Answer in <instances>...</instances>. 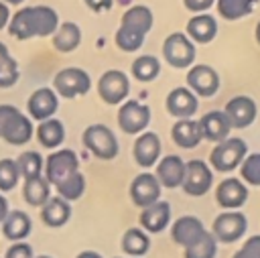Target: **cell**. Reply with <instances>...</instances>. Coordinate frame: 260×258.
Masks as SVG:
<instances>
[{"instance_id": "6da1fadb", "label": "cell", "mask_w": 260, "mask_h": 258, "mask_svg": "<svg viewBox=\"0 0 260 258\" xmlns=\"http://www.w3.org/2000/svg\"><path fill=\"white\" fill-rule=\"evenodd\" d=\"M59 24L61 20L55 8L37 4L16 10L8 20V33L16 41H28L35 37H53Z\"/></svg>"}, {"instance_id": "7a4b0ae2", "label": "cell", "mask_w": 260, "mask_h": 258, "mask_svg": "<svg viewBox=\"0 0 260 258\" xmlns=\"http://www.w3.org/2000/svg\"><path fill=\"white\" fill-rule=\"evenodd\" d=\"M35 134L32 120L24 116L16 106L0 104V138L12 146L26 144Z\"/></svg>"}, {"instance_id": "3957f363", "label": "cell", "mask_w": 260, "mask_h": 258, "mask_svg": "<svg viewBox=\"0 0 260 258\" xmlns=\"http://www.w3.org/2000/svg\"><path fill=\"white\" fill-rule=\"evenodd\" d=\"M83 146L100 160H112L120 152V144L116 134L106 124H91L81 134Z\"/></svg>"}, {"instance_id": "277c9868", "label": "cell", "mask_w": 260, "mask_h": 258, "mask_svg": "<svg viewBox=\"0 0 260 258\" xmlns=\"http://www.w3.org/2000/svg\"><path fill=\"white\" fill-rule=\"evenodd\" d=\"M246 154H248V144L238 136H228L225 140L217 142L209 152V165L219 173H230L240 169Z\"/></svg>"}, {"instance_id": "5b68a950", "label": "cell", "mask_w": 260, "mask_h": 258, "mask_svg": "<svg viewBox=\"0 0 260 258\" xmlns=\"http://www.w3.org/2000/svg\"><path fill=\"white\" fill-rule=\"evenodd\" d=\"M89 87H91V77L81 67H65L57 71V75L53 77V91L65 100L81 98L89 91Z\"/></svg>"}, {"instance_id": "8992f818", "label": "cell", "mask_w": 260, "mask_h": 258, "mask_svg": "<svg viewBox=\"0 0 260 258\" xmlns=\"http://www.w3.org/2000/svg\"><path fill=\"white\" fill-rule=\"evenodd\" d=\"M162 57L175 69H189L195 61V43L185 33H171L162 43Z\"/></svg>"}, {"instance_id": "52a82bcc", "label": "cell", "mask_w": 260, "mask_h": 258, "mask_svg": "<svg viewBox=\"0 0 260 258\" xmlns=\"http://www.w3.org/2000/svg\"><path fill=\"white\" fill-rule=\"evenodd\" d=\"M130 93V79L120 69H108L98 79V95L108 106H120L128 100Z\"/></svg>"}, {"instance_id": "ba28073f", "label": "cell", "mask_w": 260, "mask_h": 258, "mask_svg": "<svg viewBox=\"0 0 260 258\" xmlns=\"http://www.w3.org/2000/svg\"><path fill=\"white\" fill-rule=\"evenodd\" d=\"M150 108L138 100H126L118 110V126L124 134H142L150 124Z\"/></svg>"}, {"instance_id": "9c48e42d", "label": "cell", "mask_w": 260, "mask_h": 258, "mask_svg": "<svg viewBox=\"0 0 260 258\" xmlns=\"http://www.w3.org/2000/svg\"><path fill=\"white\" fill-rule=\"evenodd\" d=\"M213 185V171L209 165L201 158H191L185 163V177L181 189L189 197H201L205 195Z\"/></svg>"}, {"instance_id": "30bf717a", "label": "cell", "mask_w": 260, "mask_h": 258, "mask_svg": "<svg viewBox=\"0 0 260 258\" xmlns=\"http://www.w3.org/2000/svg\"><path fill=\"white\" fill-rule=\"evenodd\" d=\"M75 171H79V158L71 148H57L55 152H51L45 158V179L49 181V185H57L63 179H67L69 175H73Z\"/></svg>"}, {"instance_id": "8fae6325", "label": "cell", "mask_w": 260, "mask_h": 258, "mask_svg": "<svg viewBox=\"0 0 260 258\" xmlns=\"http://www.w3.org/2000/svg\"><path fill=\"white\" fill-rule=\"evenodd\" d=\"M248 230V219L242 211H223L211 223V234L219 244H232L240 240Z\"/></svg>"}, {"instance_id": "7c38bea8", "label": "cell", "mask_w": 260, "mask_h": 258, "mask_svg": "<svg viewBox=\"0 0 260 258\" xmlns=\"http://www.w3.org/2000/svg\"><path fill=\"white\" fill-rule=\"evenodd\" d=\"M187 87L197 98H211L219 89V75L211 65H191L187 69Z\"/></svg>"}, {"instance_id": "4fadbf2b", "label": "cell", "mask_w": 260, "mask_h": 258, "mask_svg": "<svg viewBox=\"0 0 260 258\" xmlns=\"http://www.w3.org/2000/svg\"><path fill=\"white\" fill-rule=\"evenodd\" d=\"M57 110H59V95L53 91V87H37L26 100V112L30 120L45 122L49 118H55Z\"/></svg>"}, {"instance_id": "5bb4252c", "label": "cell", "mask_w": 260, "mask_h": 258, "mask_svg": "<svg viewBox=\"0 0 260 258\" xmlns=\"http://www.w3.org/2000/svg\"><path fill=\"white\" fill-rule=\"evenodd\" d=\"M160 191H162V187H160L158 179L154 177V173H148V171L138 173L130 183V199L140 209L152 205L154 201H158L160 199Z\"/></svg>"}, {"instance_id": "9a60e30c", "label": "cell", "mask_w": 260, "mask_h": 258, "mask_svg": "<svg viewBox=\"0 0 260 258\" xmlns=\"http://www.w3.org/2000/svg\"><path fill=\"white\" fill-rule=\"evenodd\" d=\"M223 114H225V118H228V122H230L232 128L242 130V128H248V126L254 124L256 114H258V106L248 95H234L225 104Z\"/></svg>"}, {"instance_id": "2e32d148", "label": "cell", "mask_w": 260, "mask_h": 258, "mask_svg": "<svg viewBox=\"0 0 260 258\" xmlns=\"http://www.w3.org/2000/svg\"><path fill=\"white\" fill-rule=\"evenodd\" d=\"M215 201L225 211H238L248 201V187L242 179L228 177L215 187Z\"/></svg>"}, {"instance_id": "e0dca14e", "label": "cell", "mask_w": 260, "mask_h": 258, "mask_svg": "<svg viewBox=\"0 0 260 258\" xmlns=\"http://www.w3.org/2000/svg\"><path fill=\"white\" fill-rule=\"evenodd\" d=\"M160 150H162V144H160V138L156 132H142L136 136L134 144H132V156H134V163L140 167V169H150L158 163L160 158Z\"/></svg>"}, {"instance_id": "ac0fdd59", "label": "cell", "mask_w": 260, "mask_h": 258, "mask_svg": "<svg viewBox=\"0 0 260 258\" xmlns=\"http://www.w3.org/2000/svg\"><path fill=\"white\" fill-rule=\"evenodd\" d=\"M205 234V225L197 215H181L171 223V240L183 250L193 246Z\"/></svg>"}, {"instance_id": "d6986e66", "label": "cell", "mask_w": 260, "mask_h": 258, "mask_svg": "<svg viewBox=\"0 0 260 258\" xmlns=\"http://www.w3.org/2000/svg\"><path fill=\"white\" fill-rule=\"evenodd\" d=\"M165 108L177 120L193 118L195 112H197V108H199V98L189 87H175L165 98Z\"/></svg>"}, {"instance_id": "ffe728a7", "label": "cell", "mask_w": 260, "mask_h": 258, "mask_svg": "<svg viewBox=\"0 0 260 258\" xmlns=\"http://www.w3.org/2000/svg\"><path fill=\"white\" fill-rule=\"evenodd\" d=\"M154 177L158 179L160 187L167 189H177L183 185V177H185V160L179 154H167L160 156L158 163L154 165Z\"/></svg>"}, {"instance_id": "44dd1931", "label": "cell", "mask_w": 260, "mask_h": 258, "mask_svg": "<svg viewBox=\"0 0 260 258\" xmlns=\"http://www.w3.org/2000/svg\"><path fill=\"white\" fill-rule=\"evenodd\" d=\"M171 223V203L169 201H154L140 211V228L146 234H160Z\"/></svg>"}, {"instance_id": "7402d4cb", "label": "cell", "mask_w": 260, "mask_h": 258, "mask_svg": "<svg viewBox=\"0 0 260 258\" xmlns=\"http://www.w3.org/2000/svg\"><path fill=\"white\" fill-rule=\"evenodd\" d=\"M199 122V132H201V138L205 140H211V142H221L230 136L232 132V126L223 114V110H211L207 114H203Z\"/></svg>"}, {"instance_id": "603a6c76", "label": "cell", "mask_w": 260, "mask_h": 258, "mask_svg": "<svg viewBox=\"0 0 260 258\" xmlns=\"http://www.w3.org/2000/svg\"><path fill=\"white\" fill-rule=\"evenodd\" d=\"M185 35L199 45H207L217 37V20L215 16L203 12V14H193L187 20V30Z\"/></svg>"}, {"instance_id": "cb8c5ba5", "label": "cell", "mask_w": 260, "mask_h": 258, "mask_svg": "<svg viewBox=\"0 0 260 258\" xmlns=\"http://www.w3.org/2000/svg\"><path fill=\"white\" fill-rule=\"evenodd\" d=\"M2 228V236L10 242H24L26 236L32 230V219L28 217V213L20 211V209H10L8 215L2 219L0 223Z\"/></svg>"}, {"instance_id": "d4e9b609", "label": "cell", "mask_w": 260, "mask_h": 258, "mask_svg": "<svg viewBox=\"0 0 260 258\" xmlns=\"http://www.w3.org/2000/svg\"><path fill=\"white\" fill-rule=\"evenodd\" d=\"M154 24V14L148 6L144 4H136V6H130L124 14H122V20H120V26L124 28H130L134 33H140V35H148L150 28Z\"/></svg>"}, {"instance_id": "484cf974", "label": "cell", "mask_w": 260, "mask_h": 258, "mask_svg": "<svg viewBox=\"0 0 260 258\" xmlns=\"http://www.w3.org/2000/svg\"><path fill=\"white\" fill-rule=\"evenodd\" d=\"M69 217H71V203L59 195L49 197V201L41 207V219L49 228H61L69 221Z\"/></svg>"}, {"instance_id": "4316f807", "label": "cell", "mask_w": 260, "mask_h": 258, "mask_svg": "<svg viewBox=\"0 0 260 258\" xmlns=\"http://www.w3.org/2000/svg\"><path fill=\"white\" fill-rule=\"evenodd\" d=\"M51 45L59 53H73L81 45V28L75 22H61L51 37Z\"/></svg>"}, {"instance_id": "83f0119b", "label": "cell", "mask_w": 260, "mask_h": 258, "mask_svg": "<svg viewBox=\"0 0 260 258\" xmlns=\"http://www.w3.org/2000/svg\"><path fill=\"white\" fill-rule=\"evenodd\" d=\"M171 138L179 148H195L203 140L199 132V122L191 118L177 120L171 128Z\"/></svg>"}, {"instance_id": "f1b7e54d", "label": "cell", "mask_w": 260, "mask_h": 258, "mask_svg": "<svg viewBox=\"0 0 260 258\" xmlns=\"http://www.w3.org/2000/svg\"><path fill=\"white\" fill-rule=\"evenodd\" d=\"M35 136L39 140V144L43 148H59L65 140V126L61 120L57 118H49L45 122H39V126L35 128Z\"/></svg>"}, {"instance_id": "f546056e", "label": "cell", "mask_w": 260, "mask_h": 258, "mask_svg": "<svg viewBox=\"0 0 260 258\" xmlns=\"http://www.w3.org/2000/svg\"><path fill=\"white\" fill-rule=\"evenodd\" d=\"M260 0H215V10L223 20H240L254 12Z\"/></svg>"}, {"instance_id": "4dcf8cb0", "label": "cell", "mask_w": 260, "mask_h": 258, "mask_svg": "<svg viewBox=\"0 0 260 258\" xmlns=\"http://www.w3.org/2000/svg\"><path fill=\"white\" fill-rule=\"evenodd\" d=\"M122 252L128 254V258H140L150 250V238L142 228H128L122 236Z\"/></svg>"}, {"instance_id": "1f68e13d", "label": "cell", "mask_w": 260, "mask_h": 258, "mask_svg": "<svg viewBox=\"0 0 260 258\" xmlns=\"http://www.w3.org/2000/svg\"><path fill=\"white\" fill-rule=\"evenodd\" d=\"M22 197L24 201L30 205V207H43L49 197H51V185L49 181L41 175V177H35V179H26L24 185H22Z\"/></svg>"}, {"instance_id": "d6a6232c", "label": "cell", "mask_w": 260, "mask_h": 258, "mask_svg": "<svg viewBox=\"0 0 260 258\" xmlns=\"http://www.w3.org/2000/svg\"><path fill=\"white\" fill-rule=\"evenodd\" d=\"M132 77L140 83H148L160 75V61L154 55H138L132 61Z\"/></svg>"}, {"instance_id": "836d02e7", "label": "cell", "mask_w": 260, "mask_h": 258, "mask_svg": "<svg viewBox=\"0 0 260 258\" xmlns=\"http://www.w3.org/2000/svg\"><path fill=\"white\" fill-rule=\"evenodd\" d=\"M16 167H18V173H20V177L24 181L26 179H35V177H41L43 175V171H45V158L37 150H26V152H20L18 154Z\"/></svg>"}, {"instance_id": "e575fe53", "label": "cell", "mask_w": 260, "mask_h": 258, "mask_svg": "<svg viewBox=\"0 0 260 258\" xmlns=\"http://www.w3.org/2000/svg\"><path fill=\"white\" fill-rule=\"evenodd\" d=\"M55 189H57V195L63 197L65 201H69V203L77 201L85 193V177H83L81 171H75L73 175H69L61 183H57Z\"/></svg>"}, {"instance_id": "d590c367", "label": "cell", "mask_w": 260, "mask_h": 258, "mask_svg": "<svg viewBox=\"0 0 260 258\" xmlns=\"http://www.w3.org/2000/svg\"><path fill=\"white\" fill-rule=\"evenodd\" d=\"M217 254V240L213 238L211 232L205 230V234L189 248H185L183 258H215Z\"/></svg>"}, {"instance_id": "8d00e7d4", "label": "cell", "mask_w": 260, "mask_h": 258, "mask_svg": "<svg viewBox=\"0 0 260 258\" xmlns=\"http://www.w3.org/2000/svg\"><path fill=\"white\" fill-rule=\"evenodd\" d=\"M114 43L124 53H136L144 45V35L134 33L130 28H124V26H118V30L114 35Z\"/></svg>"}, {"instance_id": "74e56055", "label": "cell", "mask_w": 260, "mask_h": 258, "mask_svg": "<svg viewBox=\"0 0 260 258\" xmlns=\"http://www.w3.org/2000/svg\"><path fill=\"white\" fill-rule=\"evenodd\" d=\"M240 179L252 187H260V152H250L240 165Z\"/></svg>"}, {"instance_id": "f35d334b", "label": "cell", "mask_w": 260, "mask_h": 258, "mask_svg": "<svg viewBox=\"0 0 260 258\" xmlns=\"http://www.w3.org/2000/svg\"><path fill=\"white\" fill-rule=\"evenodd\" d=\"M20 181V173L14 158H0V193L12 191Z\"/></svg>"}, {"instance_id": "ab89813d", "label": "cell", "mask_w": 260, "mask_h": 258, "mask_svg": "<svg viewBox=\"0 0 260 258\" xmlns=\"http://www.w3.org/2000/svg\"><path fill=\"white\" fill-rule=\"evenodd\" d=\"M20 77V71H18V63L14 57H6L2 63H0V87L6 89V87H12Z\"/></svg>"}, {"instance_id": "60d3db41", "label": "cell", "mask_w": 260, "mask_h": 258, "mask_svg": "<svg viewBox=\"0 0 260 258\" xmlns=\"http://www.w3.org/2000/svg\"><path fill=\"white\" fill-rule=\"evenodd\" d=\"M232 258H260V234L250 236Z\"/></svg>"}, {"instance_id": "b9f144b4", "label": "cell", "mask_w": 260, "mask_h": 258, "mask_svg": "<svg viewBox=\"0 0 260 258\" xmlns=\"http://www.w3.org/2000/svg\"><path fill=\"white\" fill-rule=\"evenodd\" d=\"M4 258H35L32 246L26 242H12V246L4 252Z\"/></svg>"}, {"instance_id": "7bdbcfd3", "label": "cell", "mask_w": 260, "mask_h": 258, "mask_svg": "<svg viewBox=\"0 0 260 258\" xmlns=\"http://www.w3.org/2000/svg\"><path fill=\"white\" fill-rule=\"evenodd\" d=\"M183 6L193 14H203L211 6H215V0H183Z\"/></svg>"}, {"instance_id": "ee69618b", "label": "cell", "mask_w": 260, "mask_h": 258, "mask_svg": "<svg viewBox=\"0 0 260 258\" xmlns=\"http://www.w3.org/2000/svg\"><path fill=\"white\" fill-rule=\"evenodd\" d=\"M83 4L89 10H93V12H104V10H110L112 8L114 0H83Z\"/></svg>"}, {"instance_id": "f6af8a7d", "label": "cell", "mask_w": 260, "mask_h": 258, "mask_svg": "<svg viewBox=\"0 0 260 258\" xmlns=\"http://www.w3.org/2000/svg\"><path fill=\"white\" fill-rule=\"evenodd\" d=\"M8 20H10V8L4 2H0V30L8 26Z\"/></svg>"}, {"instance_id": "bcb514c9", "label": "cell", "mask_w": 260, "mask_h": 258, "mask_svg": "<svg viewBox=\"0 0 260 258\" xmlns=\"http://www.w3.org/2000/svg\"><path fill=\"white\" fill-rule=\"evenodd\" d=\"M8 211H10V209H8V201H6V197L0 193V223H2V219L8 215Z\"/></svg>"}, {"instance_id": "7dc6e473", "label": "cell", "mask_w": 260, "mask_h": 258, "mask_svg": "<svg viewBox=\"0 0 260 258\" xmlns=\"http://www.w3.org/2000/svg\"><path fill=\"white\" fill-rule=\"evenodd\" d=\"M75 258H104V256L98 254V252H93V250H83V252H79Z\"/></svg>"}, {"instance_id": "c3c4849f", "label": "cell", "mask_w": 260, "mask_h": 258, "mask_svg": "<svg viewBox=\"0 0 260 258\" xmlns=\"http://www.w3.org/2000/svg\"><path fill=\"white\" fill-rule=\"evenodd\" d=\"M8 55H10V53H8V47H6V45L0 41V63H2V61H4Z\"/></svg>"}, {"instance_id": "681fc988", "label": "cell", "mask_w": 260, "mask_h": 258, "mask_svg": "<svg viewBox=\"0 0 260 258\" xmlns=\"http://www.w3.org/2000/svg\"><path fill=\"white\" fill-rule=\"evenodd\" d=\"M0 2H4L6 6H18V4H22L24 0H0Z\"/></svg>"}, {"instance_id": "f907efd6", "label": "cell", "mask_w": 260, "mask_h": 258, "mask_svg": "<svg viewBox=\"0 0 260 258\" xmlns=\"http://www.w3.org/2000/svg\"><path fill=\"white\" fill-rule=\"evenodd\" d=\"M254 37H256V43L260 45V20H258V24H256V28H254Z\"/></svg>"}, {"instance_id": "816d5d0a", "label": "cell", "mask_w": 260, "mask_h": 258, "mask_svg": "<svg viewBox=\"0 0 260 258\" xmlns=\"http://www.w3.org/2000/svg\"><path fill=\"white\" fill-rule=\"evenodd\" d=\"M35 258H53V256H47V254H41V256H35Z\"/></svg>"}, {"instance_id": "f5cc1de1", "label": "cell", "mask_w": 260, "mask_h": 258, "mask_svg": "<svg viewBox=\"0 0 260 258\" xmlns=\"http://www.w3.org/2000/svg\"><path fill=\"white\" fill-rule=\"evenodd\" d=\"M114 258H122V256H114Z\"/></svg>"}]
</instances>
